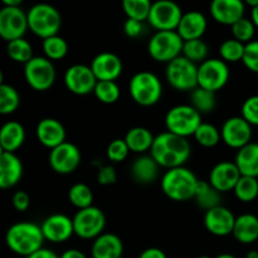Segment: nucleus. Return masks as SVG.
I'll return each instance as SVG.
<instances>
[{"label":"nucleus","instance_id":"423d86ee","mask_svg":"<svg viewBox=\"0 0 258 258\" xmlns=\"http://www.w3.org/2000/svg\"><path fill=\"white\" fill-rule=\"evenodd\" d=\"M202 122V115L191 105L174 106L165 115L166 131L185 139L194 136Z\"/></svg>","mask_w":258,"mask_h":258},{"label":"nucleus","instance_id":"58836bf2","mask_svg":"<svg viewBox=\"0 0 258 258\" xmlns=\"http://www.w3.org/2000/svg\"><path fill=\"white\" fill-rule=\"evenodd\" d=\"M93 95L100 102L105 105H112L120 98L121 90L115 81H98L93 90Z\"/></svg>","mask_w":258,"mask_h":258},{"label":"nucleus","instance_id":"dca6fc26","mask_svg":"<svg viewBox=\"0 0 258 258\" xmlns=\"http://www.w3.org/2000/svg\"><path fill=\"white\" fill-rule=\"evenodd\" d=\"M221 138L227 146L239 150L251 143L252 126L241 116H233L224 121Z\"/></svg>","mask_w":258,"mask_h":258},{"label":"nucleus","instance_id":"7ed1b4c3","mask_svg":"<svg viewBox=\"0 0 258 258\" xmlns=\"http://www.w3.org/2000/svg\"><path fill=\"white\" fill-rule=\"evenodd\" d=\"M199 179L185 166L169 169L161 176V189L169 199L174 202H186L194 199Z\"/></svg>","mask_w":258,"mask_h":258},{"label":"nucleus","instance_id":"09e8293b","mask_svg":"<svg viewBox=\"0 0 258 258\" xmlns=\"http://www.w3.org/2000/svg\"><path fill=\"white\" fill-rule=\"evenodd\" d=\"M13 207L18 212H25L30 206V197L27 191L18 190L13 194L12 198Z\"/></svg>","mask_w":258,"mask_h":258},{"label":"nucleus","instance_id":"20e7f679","mask_svg":"<svg viewBox=\"0 0 258 258\" xmlns=\"http://www.w3.org/2000/svg\"><path fill=\"white\" fill-rule=\"evenodd\" d=\"M128 92L134 102L143 107H150L160 101L163 96V83L155 73L140 71L131 77Z\"/></svg>","mask_w":258,"mask_h":258},{"label":"nucleus","instance_id":"2f4dec72","mask_svg":"<svg viewBox=\"0 0 258 258\" xmlns=\"http://www.w3.org/2000/svg\"><path fill=\"white\" fill-rule=\"evenodd\" d=\"M68 199L78 211L88 208L93 206V191L87 184L76 183L68 190Z\"/></svg>","mask_w":258,"mask_h":258},{"label":"nucleus","instance_id":"8fccbe9b","mask_svg":"<svg viewBox=\"0 0 258 258\" xmlns=\"http://www.w3.org/2000/svg\"><path fill=\"white\" fill-rule=\"evenodd\" d=\"M144 32V23L138 22V20L127 19L123 24V33L128 38H138L139 35L143 34Z\"/></svg>","mask_w":258,"mask_h":258},{"label":"nucleus","instance_id":"9b49d317","mask_svg":"<svg viewBox=\"0 0 258 258\" xmlns=\"http://www.w3.org/2000/svg\"><path fill=\"white\" fill-rule=\"evenodd\" d=\"M72 221L75 234L82 239L95 241L103 233V229L106 227L105 213L95 206L80 209L75 214Z\"/></svg>","mask_w":258,"mask_h":258},{"label":"nucleus","instance_id":"c85d7f7f","mask_svg":"<svg viewBox=\"0 0 258 258\" xmlns=\"http://www.w3.org/2000/svg\"><path fill=\"white\" fill-rule=\"evenodd\" d=\"M232 234L242 244L256 242L258 239V218L253 214H242L236 217Z\"/></svg>","mask_w":258,"mask_h":258},{"label":"nucleus","instance_id":"f3484780","mask_svg":"<svg viewBox=\"0 0 258 258\" xmlns=\"http://www.w3.org/2000/svg\"><path fill=\"white\" fill-rule=\"evenodd\" d=\"M40 229L45 241L52 243H63L75 234L72 218L62 213L47 217L40 224Z\"/></svg>","mask_w":258,"mask_h":258},{"label":"nucleus","instance_id":"c03bdc74","mask_svg":"<svg viewBox=\"0 0 258 258\" xmlns=\"http://www.w3.org/2000/svg\"><path fill=\"white\" fill-rule=\"evenodd\" d=\"M128 153H130V149L126 145L123 139H115V140H112L108 144L107 150H106L107 158L112 163H121V161H123L128 156Z\"/></svg>","mask_w":258,"mask_h":258},{"label":"nucleus","instance_id":"5fc2aeb1","mask_svg":"<svg viewBox=\"0 0 258 258\" xmlns=\"http://www.w3.org/2000/svg\"><path fill=\"white\" fill-rule=\"evenodd\" d=\"M20 0H3V7H20Z\"/></svg>","mask_w":258,"mask_h":258},{"label":"nucleus","instance_id":"a19ab883","mask_svg":"<svg viewBox=\"0 0 258 258\" xmlns=\"http://www.w3.org/2000/svg\"><path fill=\"white\" fill-rule=\"evenodd\" d=\"M194 139L199 145L204 148H214L222 140L221 130L212 123L202 122L194 134Z\"/></svg>","mask_w":258,"mask_h":258},{"label":"nucleus","instance_id":"4be33fe9","mask_svg":"<svg viewBox=\"0 0 258 258\" xmlns=\"http://www.w3.org/2000/svg\"><path fill=\"white\" fill-rule=\"evenodd\" d=\"M35 134L38 141L50 150L66 143L64 126L55 118L47 117L40 120L35 128Z\"/></svg>","mask_w":258,"mask_h":258},{"label":"nucleus","instance_id":"603ef678","mask_svg":"<svg viewBox=\"0 0 258 258\" xmlns=\"http://www.w3.org/2000/svg\"><path fill=\"white\" fill-rule=\"evenodd\" d=\"M27 258H59V256H58L57 253H54L52 249H48L43 247L39 251L34 252V253L30 254V256H28Z\"/></svg>","mask_w":258,"mask_h":258},{"label":"nucleus","instance_id":"1a4fd4ad","mask_svg":"<svg viewBox=\"0 0 258 258\" xmlns=\"http://www.w3.org/2000/svg\"><path fill=\"white\" fill-rule=\"evenodd\" d=\"M54 64L45 57H33L24 64V78L30 88L38 92L49 90L55 82Z\"/></svg>","mask_w":258,"mask_h":258},{"label":"nucleus","instance_id":"b1692460","mask_svg":"<svg viewBox=\"0 0 258 258\" xmlns=\"http://www.w3.org/2000/svg\"><path fill=\"white\" fill-rule=\"evenodd\" d=\"M23 176L22 160L14 153H4L0 156V189H10L17 185Z\"/></svg>","mask_w":258,"mask_h":258},{"label":"nucleus","instance_id":"6e6d98bb","mask_svg":"<svg viewBox=\"0 0 258 258\" xmlns=\"http://www.w3.org/2000/svg\"><path fill=\"white\" fill-rule=\"evenodd\" d=\"M251 20L256 25V28H258V5L253 9H251Z\"/></svg>","mask_w":258,"mask_h":258},{"label":"nucleus","instance_id":"680f3d73","mask_svg":"<svg viewBox=\"0 0 258 258\" xmlns=\"http://www.w3.org/2000/svg\"><path fill=\"white\" fill-rule=\"evenodd\" d=\"M4 153H5V151H4V149H3V146L0 145V156H2L3 154H4Z\"/></svg>","mask_w":258,"mask_h":258},{"label":"nucleus","instance_id":"4d7b16f0","mask_svg":"<svg viewBox=\"0 0 258 258\" xmlns=\"http://www.w3.org/2000/svg\"><path fill=\"white\" fill-rule=\"evenodd\" d=\"M246 258H258V251H256V249H253V251H249L248 253H247Z\"/></svg>","mask_w":258,"mask_h":258},{"label":"nucleus","instance_id":"473e14b6","mask_svg":"<svg viewBox=\"0 0 258 258\" xmlns=\"http://www.w3.org/2000/svg\"><path fill=\"white\" fill-rule=\"evenodd\" d=\"M7 53L10 59L22 64H27L34 57L32 44L24 38H19L8 43Z\"/></svg>","mask_w":258,"mask_h":258},{"label":"nucleus","instance_id":"f257e3e1","mask_svg":"<svg viewBox=\"0 0 258 258\" xmlns=\"http://www.w3.org/2000/svg\"><path fill=\"white\" fill-rule=\"evenodd\" d=\"M191 154V146L188 139L165 131L155 136L150 149V156L160 168L166 170L185 165Z\"/></svg>","mask_w":258,"mask_h":258},{"label":"nucleus","instance_id":"393cba45","mask_svg":"<svg viewBox=\"0 0 258 258\" xmlns=\"http://www.w3.org/2000/svg\"><path fill=\"white\" fill-rule=\"evenodd\" d=\"M123 243L113 233H102L93 241L91 248L92 258H122Z\"/></svg>","mask_w":258,"mask_h":258},{"label":"nucleus","instance_id":"c9c22d12","mask_svg":"<svg viewBox=\"0 0 258 258\" xmlns=\"http://www.w3.org/2000/svg\"><path fill=\"white\" fill-rule=\"evenodd\" d=\"M190 101L191 106L201 115L212 112L216 108V93L204 90V88L197 87L196 90L191 91Z\"/></svg>","mask_w":258,"mask_h":258},{"label":"nucleus","instance_id":"864d4df0","mask_svg":"<svg viewBox=\"0 0 258 258\" xmlns=\"http://www.w3.org/2000/svg\"><path fill=\"white\" fill-rule=\"evenodd\" d=\"M59 258H87V256H86L82 251H80V249L70 248L67 249V251L63 252L59 256Z\"/></svg>","mask_w":258,"mask_h":258},{"label":"nucleus","instance_id":"bf43d9fd","mask_svg":"<svg viewBox=\"0 0 258 258\" xmlns=\"http://www.w3.org/2000/svg\"><path fill=\"white\" fill-rule=\"evenodd\" d=\"M214 258H236V257H234L233 254H231V253H221V254H218V256L214 257Z\"/></svg>","mask_w":258,"mask_h":258},{"label":"nucleus","instance_id":"052dcab7","mask_svg":"<svg viewBox=\"0 0 258 258\" xmlns=\"http://www.w3.org/2000/svg\"><path fill=\"white\" fill-rule=\"evenodd\" d=\"M4 85V75H3L2 70H0V86Z\"/></svg>","mask_w":258,"mask_h":258},{"label":"nucleus","instance_id":"ea45409f","mask_svg":"<svg viewBox=\"0 0 258 258\" xmlns=\"http://www.w3.org/2000/svg\"><path fill=\"white\" fill-rule=\"evenodd\" d=\"M20 105V96L13 86H0V115H12Z\"/></svg>","mask_w":258,"mask_h":258},{"label":"nucleus","instance_id":"6ab92c4d","mask_svg":"<svg viewBox=\"0 0 258 258\" xmlns=\"http://www.w3.org/2000/svg\"><path fill=\"white\" fill-rule=\"evenodd\" d=\"M238 168L232 161H221L216 164L209 174V184L219 193L233 190L241 178Z\"/></svg>","mask_w":258,"mask_h":258},{"label":"nucleus","instance_id":"79ce46f5","mask_svg":"<svg viewBox=\"0 0 258 258\" xmlns=\"http://www.w3.org/2000/svg\"><path fill=\"white\" fill-rule=\"evenodd\" d=\"M244 47L246 44L238 42L234 38L226 39L219 45V55L221 59L226 63H236L243 59Z\"/></svg>","mask_w":258,"mask_h":258},{"label":"nucleus","instance_id":"de8ad7c7","mask_svg":"<svg viewBox=\"0 0 258 258\" xmlns=\"http://www.w3.org/2000/svg\"><path fill=\"white\" fill-rule=\"evenodd\" d=\"M117 180V175H116V170L113 166L105 165L101 166L97 171V181L101 185H112Z\"/></svg>","mask_w":258,"mask_h":258},{"label":"nucleus","instance_id":"f704fd0d","mask_svg":"<svg viewBox=\"0 0 258 258\" xmlns=\"http://www.w3.org/2000/svg\"><path fill=\"white\" fill-rule=\"evenodd\" d=\"M151 5L153 3L150 0H123L122 9L127 19L144 23L149 19Z\"/></svg>","mask_w":258,"mask_h":258},{"label":"nucleus","instance_id":"412c9836","mask_svg":"<svg viewBox=\"0 0 258 258\" xmlns=\"http://www.w3.org/2000/svg\"><path fill=\"white\" fill-rule=\"evenodd\" d=\"M211 15L222 25H233L244 18L246 4L242 0H214L211 4Z\"/></svg>","mask_w":258,"mask_h":258},{"label":"nucleus","instance_id":"7c9ffc66","mask_svg":"<svg viewBox=\"0 0 258 258\" xmlns=\"http://www.w3.org/2000/svg\"><path fill=\"white\" fill-rule=\"evenodd\" d=\"M194 201L197 202V204H198L202 209H204V211L207 212L216 208V207L222 206V194L219 193V191H217L216 189L209 184V181L199 180L196 189Z\"/></svg>","mask_w":258,"mask_h":258},{"label":"nucleus","instance_id":"37998d69","mask_svg":"<svg viewBox=\"0 0 258 258\" xmlns=\"http://www.w3.org/2000/svg\"><path fill=\"white\" fill-rule=\"evenodd\" d=\"M254 32H256V25L253 24L251 19L248 18H242L237 23L232 25V34L233 38L238 42L247 44V43L252 42L254 37Z\"/></svg>","mask_w":258,"mask_h":258},{"label":"nucleus","instance_id":"f03ea898","mask_svg":"<svg viewBox=\"0 0 258 258\" xmlns=\"http://www.w3.org/2000/svg\"><path fill=\"white\" fill-rule=\"evenodd\" d=\"M40 226L33 222H18L9 227L5 234L8 248L15 254L27 258L43 248L44 243Z\"/></svg>","mask_w":258,"mask_h":258},{"label":"nucleus","instance_id":"a878e982","mask_svg":"<svg viewBox=\"0 0 258 258\" xmlns=\"http://www.w3.org/2000/svg\"><path fill=\"white\" fill-rule=\"evenodd\" d=\"M25 141V128L18 121H8L0 127V145L5 153H14Z\"/></svg>","mask_w":258,"mask_h":258},{"label":"nucleus","instance_id":"4c0bfd02","mask_svg":"<svg viewBox=\"0 0 258 258\" xmlns=\"http://www.w3.org/2000/svg\"><path fill=\"white\" fill-rule=\"evenodd\" d=\"M208 53L209 47L203 39H194L184 42L181 55L197 64L208 59Z\"/></svg>","mask_w":258,"mask_h":258},{"label":"nucleus","instance_id":"cd10ccee","mask_svg":"<svg viewBox=\"0 0 258 258\" xmlns=\"http://www.w3.org/2000/svg\"><path fill=\"white\" fill-rule=\"evenodd\" d=\"M234 164L242 176L258 179V144L249 143L237 151Z\"/></svg>","mask_w":258,"mask_h":258},{"label":"nucleus","instance_id":"5701e85b","mask_svg":"<svg viewBox=\"0 0 258 258\" xmlns=\"http://www.w3.org/2000/svg\"><path fill=\"white\" fill-rule=\"evenodd\" d=\"M207 27H208V22H207L206 15L197 10H190L183 14L176 32L180 35L181 39L186 42V40L202 39Z\"/></svg>","mask_w":258,"mask_h":258},{"label":"nucleus","instance_id":"f8f14e48","mask_svg":"<svg viewBox=\"0 0 258 258\" xmlns=\"http://www.w3.org/2000/svg\"><path fill=\"white\" fill-rule=\"evenodd\" d=\"M183 14V10L176 3L160 0L151 5L148 22L156 32H173L178 29Z\"/></svg>","mask_w":258,"mask_h":258},{"label":"nucleus","instance_id":"49530a36","mask_svg":"<svg viewBox=\"0 0 258 258\" xmlns=\"http://www.w3.org/2000/svg\"><path fill=\"white\" fill-rule=\"evenodd\" d=\"M243 64L248 71L253 73H258V40H252L247 43L244 47Z\"/></svg>","mask_w":258,"mask_h":258},{"label":"nucleus","instance_id":"ddd939ff","mask_svg":"<svg viewBox=\"0 0 258 258\" xmlns=\"http://www.w3.org/2000/svg\"><path fill=\"white\" fill-rule=\"evenodd\" d=\"M28 30L27 13L20 7H3L0 9V38L12 40L24 38Z\"/></svg>","mask_w":258,"mask_h":258},{"label":"nucleus","instance_id":"39448f33","mask_svg":"<svg viewBox=\"0 0 258 258\" xmlns=\"http://www.w3.org/2000/svg\"><path fill=\"white\" fill-rule=\"evenodd\" d=\"M28 29L42 39L57 35L62 25V17L53 5L35 4L27 12Z\"/></svg>","mask_w":258,"mask_h":258},{"label":"nucleus","instance_id":"a18cd8bd","mask_svg":"<svg viewBox=\"0 0 258 258\" xmlns=\"http://www.w3.org/2000/svg\"><path fill=\"white\" fill-rule=\"evenodd\" d=\"M241 117H243L251 126H258V95L251 96L241 107Z\"/></svg>","mask_w":258,"mask_h":258},{"label":"nucleus","instance_id":"2eb2a0df","mask_svg":"<svg viewBox=\"0 0 258 258\" xmlns=\"http://www.w3.org/2000/svg\"><path fill=\"white\" fill-rule=\"evenodd\" d=\"M48 161L53 171L60 175H68L80 166L81 151L75 144L66 141L50 150Z\"/></svg>","mask_w":258,"mask_h":258},{"label":"nucleus","instance_id":"9d476101","mask_svg":"<svg viewBox=\"0 0 258 258\" xmlns=\"http://www.w3.org/2000/svg\"><path fill=\"white\" fill-rule=\"evenodd\" d=\"M228 63L221 58H208L198 66V87L216 93L228 83Z\"/></svg>","mask_w":258,"mask_h":258},{"label":"nucleus","instance_id":"4468645a","mask_svg":"<svg viewBox=\"0 0 258 258\" xmlns=\"http://www.w3.org/2000/svg\"><path fill=\"white\" fill-rule=\"evenodd\" d=\"M63 82L71 93L77 96H86L93 93L98 81L93 75L90 66L73 64L68 67L64 72Z\"/></svg>","mask_w":258,"mask_h":258},{"label":"nucleus","instance_id":"e433bc0d","mask_svg":"<svg viewBox=\"0 0 258 258\" xmlns=\"http://www.w3.org/2000/svg\"><path fill=\"white\" fill-rule=\"evenodd\" d=\"M233 191L239 202L243 203L253 202L258 197V179L251 176H241Z\"/></svg>","mask_w":258,"mask_h":258},{"label":"nucleus","instance_id":"13d9d810","mask_svg":"<svg viewBox=\"0 0 258 258\" xmlns=\"http://www.w3.org/2000/svg\"><path fill=\"white\" fill-rule=\"evenodd\" d=\"M246 4H248L251 7V9H253V8H256L258 5V0H247Z\"/></svg>","mask_w":258,"mask_h":258},{"label":"nucleus","instance_id":"aec40b11","mask_svg":"<svg viewBox=\"0 0 258 258\" xmlns=\"http://www.w3.org/2000/svg\"><path fill=\"white\" fill-rule=\"evenodd\" d=\"M91 70L97 81H115L122 73V60L117 54L102 52L96 55L91 62Z\"/></svg>","mask_w":258,"mask_h":258},{"label":"nucleus","instance_id":"3c124183","mask_svg":"<svg viewBox=\"0 0 258 258\" xmlns=\"http://www.w3.org/2000/svg\"><path fill=\"white\" fill-rule=\"evenodd\" d=\"M139 258H168L165 252L163 249L158 248V247H150V248L144 249L140 253Z\"/></svg>","mask_w":258,"mask_h":258},{"label":"nucleus","instance_id":"0eeeda50","mask_svg":"<svg viewBox=\"0 0 258 258\" xmlns=\"http://www.w3.org/2000/svg\"><path fill=\"white\" fill-rule=\"evenodd\" d=\"M184 40L176 30L156 32L148 43V52L154 60L160 63H170L180 57Z\"/></svg>","mask_w":258,"mask_h":258},{"label":"nucleus","instance_id":"bb28decb","mask_svg":"<svg viewBox=\"0 0 258 258\" xmlns=\"http://www.w3.org/2000/svg\"><path fill=\"white\" fill-rule=\"evenodd\" d=\"M159 168L160 166L150 155H140L131 165V175L136 183L148 185L158 179Z\"/></svg>","mask_w":258,"mask_h":258},{"label":"nucleus","instance_id":"e2e57ef3","mask_svg":"<svg viewBox=\"0 0 258 258\" xmlns=\"http://www.w3.org/2000/svg\"><path fill=\"white\" fill-rule=\"evenodd\" d=\"M198 258H212V257H209V256H201V257H198Z\"/></svg>","mask_w":258,"mask_h":258},{"label":"nucleus","instance_id":"c756f323","mask_svg":"<svg viewBox=\"0 0 258 258\" xmlns=\"http://www.w3.org/2000/svg\"><path fill=\"white\" fill-rule=\"evenodd\" d=\"M154 139H155V136L149 128L136 126V127L130 128L126 133L123 140H125L130 151L136 154H144L150 150L154 144Z\"/></svg>","mask_w":258,"mask_h":258},{"label":"nucleus","instance_id":"a211bd4d","mask_svg":"<svg viewBox=\"0 0 258 258\" xmlns=\"http://www.w3.org/2000/svg\"><path fill=\"white\" fill-rule=\"evenodd\" d=\"M236 217L231 209L223 206L207 211L204 214V226L211 234L217 237H226L232 234Z\"/></svg>","mask_w":258,"mask_h":258},{"label":"nucleus","instance_id":"6e6552de","mask_svg":"<svg viewBox=\"0 0 258 258\" xmlns=\"http://www.w3.org/2000/svg\"><path fill=\"white\" fill-rule=\"evenodd\" d=\"M165 77L176 91H193L198 87V66L183 55L166 64Z\"/></svg>","mask_w":258,"mask_h":258},{"label":"nucleus","instance_id":"72a5a7b5","mask_svg":"<svg viewBox=\"0 0 258 258\" xmlns=\"http://www.w3.org/2000/svg\"><path fill=\"white\" fill-rule=\"evenodd\" d=\"M42 48L43 52H44V57L52 62L63 59L68 53L67 40L58 34L47 38V39H43Z\"/></svg>","mask_w":258,"mask_h":258}]
</instances>
